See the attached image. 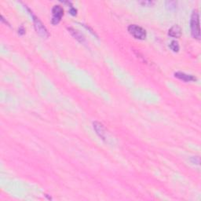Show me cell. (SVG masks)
<instances>
[{"label":"cell","instance_id":"cell-1","mask_svg":"<svg viewBox=\"0 0 201 201\" xmlns=\"http://www.w3.org/2000/svg\"><path fill=\"white\" fill-rule=\"evenodd\" d=\"M190 26H191L192 36L195 39H200V29H199V16L197 10H193L191 16V21H190Z\"/></svg>","mask_w":201,"mask_h":201},{"label":"cell","instance_id":"cell-2","mask_svg":"<svg viewBox=\"0 0 201 201\" xmlns=\"http://www.w3.org/2000/svg\"><path fill=\"white\" fill-rule=\"evenodd\" d=\"M128 32L134 38L138 39H145L146 37V32L142 27L136 24H131L128 27Z\"/></svg>","mask_w":201,"mask_h":201},{"label":"cell","instance_id":"cell-3","mask_svg":"<svg viewBox=\"0 0 201 201\" xmlns=\"http://www.w3.org/2000/svg\"><path fill=\"white\" fill-rule=\"evenodd\" d=\"M28 10H29V9H28ZM29 11H30V10H29ZM30 13H31V14H32V17H33V20H34V24H35V28H36L37 33H39V36H41L42 37H43V38L48 37V36H49V34H48L47 30H46V28L44 27V25L42 24V22L39 20V18H37V17H36L34 14H32V11H30Z\"/></svg>","mask_w":201,"mask_h":201},{"label":"cell","instance_id":"cell-4","mask_svg":"<svg viewBox=\"0 0 201 201\" xmlns=\"http://www.w3.org/2000/svg\"><path fill=\"white\" fill-rule=\"evenodd\" d=\"M64 14V10L61 6H54L52 9V19L51 22L53 24H58L61 21Z\"/></svg>","mask_w":201,"mask_h":201},{"label":"cell","instance_id":"cell-5","mask_svg":"<svg viewBox=\"0 0 201 201\" xmlns=\"http://www.w3.org/2000/svg\"><path fill=\"white\" fill-rule=\"evenodd\" d=\"M94 128L95 131H96V133H98L99 137L102 138V139L105 138V127H103V125L101 123H99V122H94Z\"/></svg>","mask_w":201,"mask_h":201},{"label":"cell","instance_id":"cell-6","mask_svg":"<svg viewBox=\"0 0 201 201\" xmlns=\"http://www.w3.org/2000/svg\"><path fill=\"white\" fill-rule=\"evenodd\" d=\"M174 76L177 79H179V80H183L185 82H190V81H194L196 80V77H194L192 75H188L186 74L184 72H176L174 74Z\"/></svg>","mask_w":201,"mask_h":201},{"label":"cell","instance_id":"cell-7","mask_svg":"<svg viewBox=\"0 0 201 201\" xmlns=\"http://www.w3.org/2000/svg\"><path fill=\"white\" fill-rule=\"evenodd\" d=\"M168 35L171 37L179 38L181 35V29L178 25H174L169 29Z\"/></svg>","mask_w":201,"mask_h":201},{"label":"cell","instance_id":"cell-8","mask_svg":"<svg viewBox=\"0 0 201 201\" xmlns=\"http://www.w3.org/2000/svg\"><path fill=\"white\" fill-rule=\"evenodd\" d=\"M68 30L70 31L71 34L72 35V36H74L76 39H77V40H79L80 42H84L85 38H84V36L81 34V33H80V32H78V31L75 30V29H73V28H68Z\"/></svg>","mask_w":201,"mask_h":201},{"label":"cell","instance_id":"cell-9","mask_svg":"<svg viewBox=\"0 0 201 201\" xmlns=\"http://www.w3.org/2000/svg\"><path fill=\"white\" fill-rule=\"evenodd\" d=\"M170 48L174 52H178L179 50V45L177 41H172L170 44Z\"/></svg>","mask_w":201,"mask_h":201},{"label":"cell","instance_id":"cell-10","mask_svg":"<svg viewBox=\"0 0 201 201\" xmlns=\"http://www.w3.org/2000/svg\"><path fill=\"white\" fill-rule=\"evenodd\" d=\"M176 6H177V2L175 1H167L166 2V7L169 10H174L176 8Z\"/></svg>","mask_w":201,"mask_h":201},{"label":"cell","instance_id":"cell-11","mask_svg":"<svg viewBox=\"0 0 201 201\" xmlns=\"http://www.w3.org/2000/svg\"><path fill=\"white\" fill-rule=\"evenodd\" d=\"M140 4H142V6H145V7H151V6L153 5L155 2L153 1H142V2H139Z\"/></svg>","mask_w":201,"mask_h":201},{"label":"cell","instance_id":"cell-12","mask_svg":"<svg viewBox=\"0 0 201 201\" xmlns=\"http://www.w3.org/2000/svg\"><path fill=\"white\" fill-rule=\"evenodd\" d=\"M191 161L195 164H199V158L198 156H194L192 158Z\"/></svg>","mask_w":201,"mask_h":201},{"label":"cell","instance_id":"cell-13","mask_svg":"<svg viewBox=\"0 0 201 201\" xmlns=\"http://www.w3.org/2000/svg\"><path fill=\"white\" fill-rule=\"evenodd\" d=\"M76 12H77V10H76V9L73 8V7H71V9H70V14H71L72 15L75 16L76 14Z\"/></svg>","mask_w":201,"mask_h":201},{"label":"cell","instance_id":"cell-14","mask_svg":"<svg viewBox=\"0 0 201 201\" xmlns=\"http://www.w3.org/2000/svg\"><path fill=\"white\" fill-rule=\"evenodd\" d=\"M24 32H25V29L23 27H20L18 30V33L20 35H24Z\"/></svg>","mask_w":201,"mask_h":201}]
</instances>
